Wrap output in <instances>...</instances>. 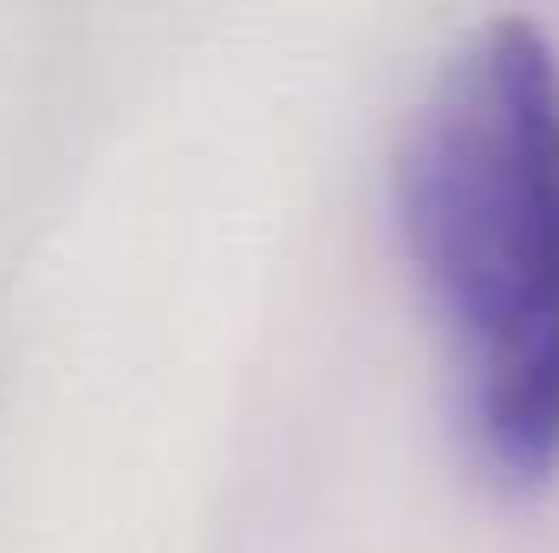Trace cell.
I'll list each match as a JSON object with an SVG mask.
<instances>
[{
  "label": "cell",
  "mask_w": 559,
  "mask_h": 553,
  "mask_svg": "<svg viewBox=\"0 0 559 553\" xmlns=\"http://www.w3.org/2000/svg\"><path fill=\"white\" fill-rule=\"evenodd\" d=\"M397 202L481 456H559V46L527 7L468 20L397 143Z\"/></svg>",
  "instance_id": "cell-1"
}]
</instances>
